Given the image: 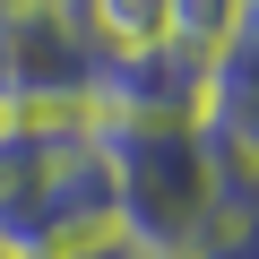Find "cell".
<instances>
[{"instance_id":"obj_1","label":"cell","mask_w":259,"mask_h":259,"mask_svg":"<svg viewBox=\"0 0 259 259\" xmlns=\"http://www.w3.org/2000/svg\"><path fill=\"white\" fill-rule=\"evenodd\" d=\"M87 242H112L95 121H0V259H61Z\"/></svg>"},{"instance_id":"obj_2","label":"cell","mask_w":259,"mask_h":259,"mask_svg":"<svg viewBox=\"0 0 259 259\" xmlns=\"http://www.w3.org/2000/svg\"><path fill=\"white\" fill-rule=\"evenodd\" d=\"M95 156L112 182V233L139 259H190L216 190V139L199 121H95Z\"/></svg>"},{"instance_id":"obj_3","label":"cell","mask_w":259,"mask_h":259,"mask_svg":"<svg viewBox=\"0 0 259 259\" xmlns=\"http://www.w3.org/2000/svg\"><path fill=\"white\" fill-rule=\"evenodd\" d=\"M95 95V44L69 0H0V121H69Z\"/></svg>"},{"instance_id":"obj_4","label":"cell","mask_w":259,"mask_h":259,"mask_svg":"<svg viewBox=\"0 0 259 259\" xmlns=\"http://www.w3.org/2000/svg\"><path fill=\"white\" fill-rule=\"evenodd\" d=\"M242 26H250V0H164V44L190 52V61H207V69H225V52L242 44Z\"/></svg>"},{"instance_id":"obj_5","label":"cell","mask_w":259,"mask_h":259,"mask_svg":"<svg viewBox=\"0 0 259 259\" xmlns=\"http://www.w3.org/2000/svg\"><path fill=\"white\" fill-rule=\"evenodd\" d=\"M69 18L95 52H156L164 44V0H69Z\"/></svg>"},{"instance_id":"obj_6","label":"cell","mask_w":259,"mask_h":259,"mask_svg":"<svg viewBox=\"0 0 259 259\" xmlns=\"http://www.w3.org/2000/svg\"><path fill=\"white\" fill-rule=\"evenodd\" d=\"M61 259H139V250H130V242L112 233V242H87V250H61Z\"/></svg>"}]
</instances>
